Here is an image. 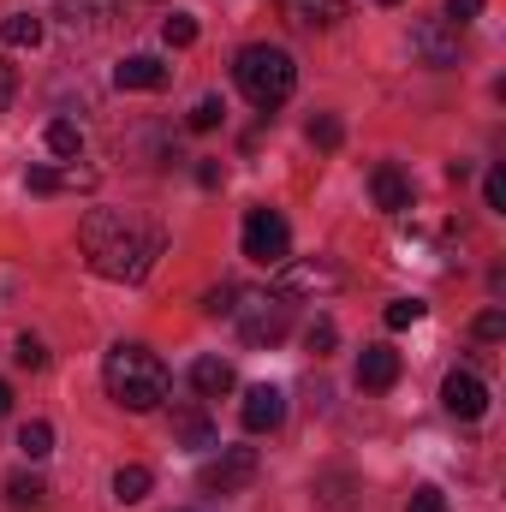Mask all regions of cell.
I'll return each instance as SVG.
<instances>
[{"label":"cell","mask_w":506,"mask_h":512,"mask_svg":"<svg viewBox=\"0 0 506 512\" xmlns=\"http://www.w3.org/2000/svg\"><path fill=\"white\" fill-rule=\"evenodd\" d=\"M286 274H280V292H310V298H328V292H340L346 286V274L328 262V256H316V262H280Z\"/></svg>","instance_id":"obj_8"},{"label":"cell","mask_w":506,"mask_h":512,"mask_svg":"<svg viewBox=\"0 0 506 512\" xmlns=\"http://www.w3.org/2000/svg\"><path fill=\"white\" fill-rule=\"evenodd\" d=\"M0 42L6 48H36L42 42V18L36 12H6L0 18Z\"/></svg>","instance_id":"obj_17"},{"label":"cell","mask_w":506,"mask_h":512,"mask_svg":"<svg viewBox=\"0 0 506 512\" xmlns=\"http://www.w3.org/2000/svg\"><path fill=\"white\" fill-rule=\"evenodd\" d=\"M286 18L298 30H334L346 18V0H286Z\"/></svg>","instance_id":"obj_13"},{"label":"cell","mask_w":506,"mask_h":512,"mask_svg":"<svg viewBox=\"0 0 506 512\" xmlns=\"http://www.w3.org/2000/svg\"><path fill=\"white\" fill-rule=\"evenodd\" d=\"M483 197H489V209H506V173H501V167L489 173V185H483Z\"/></svg>","instance_id":"obj_33"},{"label":"cell","mask_w":506,"mask_h":512,"mask_svg":"<svg viewBox=\"0 0 506 512\" xmlns=\"http://www.w3.org/2000/svg\"><path fill=\"white\" fill-rule=\"evenodd\" d=\"M239 417H245V429H251V435H274V429H280V423H286V393H280V387H251V393H245V405H239Z\"/></svg>","instance_id":"obj_10"},{"label":"cell","mask_w":506,"mask_h":512,"mask_svg":"<svg viewBox=\"0 0 506 512\" xmlns=\"http://www.w3.org/2000/svg\"><path fill=\"white\" fill-rule=\"evenodd\" d=\"M114 78H120V90H161L173 72H167L155 54H131V60L120 66V72H114Z\"/></svg>","instance_id":"obj_16"},{"label":"cell","mask_w":506,"mask_h":512,"mask_svg":"<svg viewBox=\"0 0 506 512\" xmlns=\"http://www.w3.org/2000/svg\"><path fill=\"white\" fill-rule=\"evenodd\" d=\"M370 197H376L381 215H405V209H411V179H405L393 161H381L376 173H370Z\"/></svg>","instance_id":"obj_11"},{"label":"cell","mask_w":506,"mask_h":512,"mask_svg":"<svg viewBox=\"0 0 506 512\" xmlns=\"http://www.w3.org/2000/svg\"><path fill=\"white\" fill-rule=\"evenodd\" d=\"M411 54H417L423 66H435V72L459 66V24H447V18H417V24H411Z\"/></svg>","instance_id":"obj_7"},{"label":"cell","mask_w":506,"mask_h":512,"mask_svg":"<svg viewBox=\"0 0 506 512\" xmlns=\"http://www.w3.org/2000/svg\"><path fill=\"white\" fill-rule=\"evenodd\" d=\"M233 292H239V286H215V292L203 298V310H209V316H227V310H233Z\"/></svg>","instance_id":"obj_31"},{"label":"cell","mask_w":506,"mask_h":512,"mask_svg":"<svg viewBox=\"0 0 506 512\" xmlns=\"http://www.w3.org/2000/svg\"><path fill=\"white\" fill-rule=\"evenodd\" d=\"M233 382H239V376H233L227 358H197V364H191V387H197V399H227Z\"/></svg>","instance_id":"obj_14"},{"label":"cell","mask_w":506,"mask_h":512,"mask_svg":"<svg viewBox=\"0 0 506 512\" xmlns=\"http://www.w3.org/2000/svg\"><path fill=\"white\" fill-rule=\"evenodd\" d=\"M393 382H399V352H393V346H364V358H358V387H364V393H387Z\"/></svg>","instance_id":"obj_12"},{"label":"cell","mask_w":506,"mask_h":512,"mask_svg":"<svg viewBox=\"0 0 506 512\" xmlns=\"http://www.w3.org/2000/svg\"><path fill=\"white\" fill-rule=\"evenodd\" d=\"M441 405H447L453 417H465V423H477V417L489 411V387L477 382L471 370H453V376L441 382Z\"/></svg>","instance_id":"obj_9"},{"label":"cell","mask_w":506,"mask_h":512,"mask_svg":"<svg viewBox=\"0 0 506 512\" xmlns=\"http://www.w3.org/2000/svg\"><path fill=\"white\" fill-rule=\"evenodd\" d=\"M18 447H24L30 459H48V453H54V429L36 417V423H24V429H18Z\"/></svg>","instance_id":"obj_19"},{"label":"cell","mask_w":506,"mask_h":512,"mask_svg":"<svg viewBox=\"0 0 506 512\" xmlns=\"http://www.w3.org/2000/svg\"><path fill=\"white\" fill-rule=\"evenodd\" d=\"M72 179H78V173H72ZM72 179H66V173H54V167H30V179H24V185H30L36 197H54V191H60V185H72Z\"/></svg>","instance_id":"obj_24"},{"label":"cell","mask_w":506,"mask_h":512,"mask_svg":"<svg viewBox=\"0 0 506 512\" xmlns=\"http://www.w3.org/2000/svg\"><path fill=\"white\" fill-rule=\"evenodd\" d=\"M102 382L126 411H155L167 399V364L149 346H114L108 364H102Z\"/></svg>","instance_id":"obj_2"},{"label":"cell","mask_w":506,"mask_h":512,"mask_svg":"<svg viewBox=\"0 0 506 512\" xmlns=\"http://www.w3.org/2000/svg\"><path fill=\"white\" fill-rule=\"evenodd\" d=\"M197 185L215 191V185H221V161H197Z\"/></svg>","instance_id":"obj_34"},{"label":"cell","mask_w":506,"mask_h":512,"mask_svg":"<svg viewBox=\"0 0 506 512\" xmlns=\"http://www.w3.org/2000/svg\"><path fill=\"white\" fill-rule=\"evenodd\" d=\"M405 512H447V495H441V489H417Z\"/></svg>","instance_id":"obj_29"},{"label":"cell","mask_w":506,"mask_h":512,"mask_svg":"<svg viewBox=\"0 0 506 512\" xmlns=\"http://www.w3.org/2000/svg\"><path fill=\"white\" fill-rule=\"evenodd\" d=\"M149 465H120V477H114V495H120V507H137L143 495H149Z\"/></svg>","instance_id":"obj_18"},{"label":"cell","mask_w":506,"mask_h":512,"mask_svg":"<svg viewBox=\"0 0 506 512\" xmlns=\"http://www.w3.org/2000/svg\"><path fill=\"white\" fill-rule=\"evenodd\" d=\"M221 114H227V108H221V96H203V102L191 108V120H185V126H191V131H215V126H221Z\"/></svg>","instance_id":"obj_23"},{"label":"cell","mask_w":506,"mask_h":512,"mask_svg":"<svg viewBox=\"0 0 506 512\" xmlns=\"http://www.w3.org/2000/svg\"><path fill=\"white\" fill-rule=\"evenodd\" d=\"M6 495H12V507H36V501H42V483H36V477H12Z\"/></svg>","instance_id":"obj_28"},{"label":"cell","mask_w":506,"mask_h":512,"mask_svg":"<svg viewBox=\"0 0 506 512\" xmlns=\"http://www.w3.org/2000/svg\"><path fill=\"white\" fill-rule=\"evenodd\" d=\"M245 334V346H280L286 328H292V304L286 292H233V310H227Z\"/></svg>","instance_id":"obj_4"},{"label":"cell","mask_w":506,"mask_h":512,"mask_svg":"<svg viewBox=\"0 0 506 512\" xmlns=\"http://www.w3.org/2000/svg\"><path fill=\"white\" fill-rule=\"evenodd\" d=\"M173 441H179V447H215L209 411H203V405H179V411H173Z\"/></svg>","instance_id":"obj_15"},{"label":"cell","mask_w":506,"mask_h":512,"mask_svg":"<svg viewBox=\"0 0 506 512\" xmlns=\"http://www.w3.org/2000/svg\"><path fill=\"white\" fill-rule=\"evenodd\" d=\"M161 36H167V48H191V42H197V18H191V12H173V18L161 24Z\"/></svg>","instance_id":"obj_21"},{"label":"cell","mask_w":506,"mask_h":512,"mask_svg":"<svg viewBox=\"0 0 506 512\" xmlns=\"http://www.w3.org/2000/svg\"><path fill=\"white\" fill-rule=\"evenodd\" d=\"M233 78H239L245 102L262 108V114H274V108L298 90V66H292V54L274 48V42H251V48L233 60Z\"/></svg>","instance_id":"obj_3"},{"label":"cell","mask_w":506,"mask_h":512,"mask_svg":"<svg viewBox=\"0 0 506 512\" xmlns=\"http://www.w3.org/2000/svg\"><path fill=\"white\" fill-rule=\"evenodd\" d=\"M381 322H387V328H417V322H423V304H417V298H393V304L381 310Z\"/></svg>","instance_id":"obj_22"},{"label":"cell","mask_w":506,"mask_h":512,"mask_svg":"<svg viewBox=\"0 0 506 512\" xmlns=\"http://www.w3.org/2000/svg\"><path fill=\"white\" fill-rule=\"evenodd\" d=\"M381 6H399V0H381Z\"/></svg>","instance_id":"obj_37"},{"label":"cell","mask_w":506,"mask_h":512,"mask_svg":"<svg viewBox=\"0 0 506 512\" xmlns=\"http://www.w3.org/2000/svg\"><path fill=\"white\" fill-rule=\"evenodd\" d=\"M48 149H54V155H78V149H84V131L72 126V120H54V126H48Z\"/></svg>","instance_id":"obj_20"},{"label":"cell","mask_w":506,"mask_h":512,"mask_svg":"<svg viewBox=\"0 0 506 512\" xmlns=\"http://www.w3.org/2000/svg\"><path fill=\"white\" fill-rule=\"evenodd\" d=\"M6 411H12V387L0 382V417H6Z\"/></svg>","instance_id":"obj_36"},{"label":"cell","mask_w":506,"mask_h":512,"mask_svg":"<svg viewBox=\"0 0 506 512\" xmlns=\"http://www.w3.org/2000/svg\"><path fill=\"white\" fill-rule=\"evenodd\" d=\"M12 358H18V370H48V346H42V340H36V334H24V340H18V352H12Z\"/></svg>","instance_id":"obj_25"},{"label":"cell","mask_w":506,"mask_h":512,"mask_svg":"<svg viewBox=\"0 0 506 512\" xmlns=\"http://www.w3.org/2000/svg\"><path fill=\"white\" fill-rule=\"evenodd\" d=\"M340 137H346V126H340L334 114H322V120H310V143H316V149H340Z\"/></svg>","instance_id":"obj_26"},{"label":"cell","mask_w":506,"mask_h":512,"mask_svg":"<svg viewBox=\"0 0 506 512\" xmlns=\"http://www.w3.org/2000/svg\"><path fill=\"white\" fill-rule=\"evenodd\" d=\"M506 334V316L501 310H483V316H477V340H501Z\"/></svg>","instance_id":"obj_30"},{"label":"cell","mask_w":506,"mask_h":512,"mask_svg":"<svg viewBox=\"0 0 506 512\" xmlns=\"http://www.w3.org/2000/svg\"><path fill=\"white\" fill-rule=\"evenodd\" d=\"M245 256H251V262H268V268H280V262L292 256V227H286V215H274V209H251V215H245Z\"/></svg>","instance_id":"obj_6"},{"label":"cell","mask_w":506,"mask_h":512,"mask_svg":"<svg viewBox=\"0 0 506 512\" xmlns=\"http://www.w3.org/2000/svg\"><path fill=\"white\" fill-rule=\"evenodd\" d=\"M483 12V0H447V24H471Z\"/></svg>","instance_id":"obj_32"},{"label":"cell","mask_w":506,"mask_h":512,"mask_svg":"<svg viewBox=\"0 0 506 512\" xmlns=\"http://www.w3.org/2000/svg\"><path fill=\"white\" fill-rule=\"evenodd\" d=\"M334 340H340V334H334V322H328V316H322V322H310V334H304V346H310L316 358H328V352H334Z\"/></svg>","instance_id":"obj_27"},{"label":"cell","mask_w":506,"mask_h":512,"mask_svg":"<svg viewBox=\"0 0 506 512\" xmlns=\"http://www.w3.org/2000/svg\"><path fill=\"white\" fill-rule=\"evenodd\" d=\"M256 471H262V453L256 447H221L197 471V483H203V495H239L245 483H256Z\"/></svg>","instance_id":"obj_5"},{"label":"cell","mask_w":506,"mask_h":512,"mask_svg":"<svg viewBox=\"0 0 506 512\" xmlns=\"http://www.w3.org/2000/svg\"><path fill=\"white\" fill-rule=\"evenodd\" d=\"M6 102H12V66L0 60V108H6Z\"/></svg>","instance_id":"obj_35"},{"label":"cell","mask_w":506,"mask_h":512,"mask_svg":"<svg viewBox=\"0 0 506 512\" xmlns=\"http://www.w3.org/2000/svg\"><path fill=\"white\" fill-rule=\"evenodd\" d=\"M78 251L102 280H143L149 262L161 256V233L131 221L126 209H90L78 221Z\"/></svg>","instance_id":"obj_1"}]
</instances>
